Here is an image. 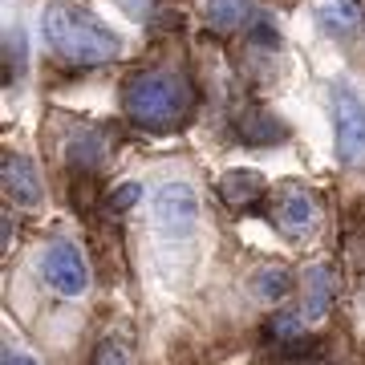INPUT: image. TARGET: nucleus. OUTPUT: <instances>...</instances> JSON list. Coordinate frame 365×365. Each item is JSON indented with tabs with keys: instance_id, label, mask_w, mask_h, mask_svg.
Listing matches in <instances>:
<instances>
[{
	"instance_id": "nucleus-1",
	"label": "nucleus",
	"mask_w": 365,
	"mask_h": 365,
	"mask_svg": "<svg viewBox=\"0 0 365 365\" xmlns=\"http://www.w3.org/2000/svg\"><path fill=\"white\" fill-rule=\"evenodd\" d=\"M195 86L175 69H143L122 86V114L146 134H175L191 122Z\"/></svg>"
},
{
	"instance_id": "nucleus-2",
	"label": "nucleus",
	"mask_w": 365,
	"mask_h": 365,
	"mask_svg": "<svg viewBox=\"0 0 365 365\" xmlns=\"http://www.w3.org/2000/svg\"><path fill=\"white\" fill-rule=\"evenodd\" d=\"M41 33H45V45L66 66H106L122 57V37L114 29H106L86 4H73V0H49Z\"/></svg>"
},
{
	"instance_id": "nucleus-3",
	"label": "nucleus",
	"mask_w": 365,
	"mask_h": 365,
	"mask_svg": "<svg viewBox=\"0 0 365 365\" xmlns=\"http://www.w3.org/2000/svg\"><path fill=\"white\" fill-rule=\"evenodd\" d=\"M329 114H333V150L337 163L349 170H365V102L349 81H333L329 90Z\"/></svg>"
},
{
	"instance_id": "nucleus-4",
	"label": "nucleus",
	"mask_w": 365,
	"mask_h": 365,
	"mask_svg": "<svg viewBox=\"0 0 365 365\" xmlns=\"http://www.w3.org/2000/svg\"><path fill=\"white\" fill-rule=\"evenodd\" d=\"M268 211H272L276 232L300 244V240H313L317 227H321V199H317L313 187H304L297 179H284L272 187L268 195Z\"/></svg>"
},
{
	"instance_id": "nucleus-5",
	"label": "nucleus",
	"mask_w": 365,
	"mask_h": 365,
	"mask_svg": "<svg viewBox=\"0 0 365 365\" xmlns=\"http://www.w3.org/2000/svg\"><path fill=\"white\" fill-rule=\"evenodd\" d=\"M41 276L57 297H81L90 288V264H86L78 244H69V240H53L41 252Z\"/></svg>"
},
{
	"instance_id": "nucleus-6",
	"label": "nucleus",
	"mask_w": 365,
	"mask_h": 365,
	"mask_svg": "<svg viewBox=\"0 0 365 365\" xmlns=\"http://www.w3.org/2000/svg\"><path fill=\"white\" fill-rule=\"evenodd\" d=\"M199 223V195L187 182H163L155 191V232L163 240H182Z\"/></svg>"
},
{
	"instance_id": "nucleus-7",
	"label": "nucleus",
	"mask_w": 365,
	"mask_h": 365,
	"mask_svg": "<svg viewBox=\"0 0 365 365\" xmlns=\"http://www.w3.org/2000/svg\"><path fill=\"white\" fill-rule=\"evenodd\" d=\"M297 288H300V309H297V313L313 325V321H321V317L333 309V297H337V276H333L329 264H313V268H304V272H300Z\"/></svg>"
},
{
	"instance_id": "nucleus-8",
	"label": "nucleus",
	"mask_w": 365,
	"mask_h": 365,
	"mask_svg": "<svg viewBox=\"0 0 365 365\" xmlns=\"http://www.w3.org/2000/svg\"><path fill=\"white\" fill-rule=\"evenodd\" d=\"M0 175H4V195H9V203H16V207H41V199H45V191H41V179H37V167H33V158L25 155H4V163H0Z\"/></svg>"
},
{
	"instance_id": "nucleus-9",
	"label": "nucleus",
	"mask_w": 365,
	"mask_h": 365,
	"mask_svg": "<svg viewBox=\"0 0 365 365\" xmlns=\"http://www.w3.org/2000/svg\"><path fill=\"white\" fill-rule=\"evenodd\" d=\"M268 195H272V191H268L264 175H256V170H227L220 179V199L232 211L260 207V203H268Z\"/></svg>"
},
{
	"instance_id": "nucleus-10",
	"label": "nucleus",
	"mask_w": 365,
	"mask_h": 365,
	"mask_svg": "<svg viewBox=\"0 0 365 365\" xmlns=\"http://www.w3.org/2000/svg\"><path fill=\"white\" fill-rule=\"evenodd\" d=\"M235 138L244 146H276L288 138V126L272 110H244L235 118Z\"/></svg>"
},
{
	"instance_id": "nucleus-11",
	"label": "nucleus",
	"mask_w": 365,
	"mask_h": 365,
	"mask_svg": "<svg viewBox=\"0 0 365 365\" xmlns=\"http://www.w3.org/2000/svg\"><path fill=\"white\" fill-rule=\"evenodd\" d=\"M106 158H110V134L102 126H78L69 138V167L98 170Z\"/></svg>"
},
{
	"instance_id": "nucleus-12",
	"label": "nucleus",
	"mask_w": 365,
	"mask_h": 365,
	"mask_svg": "<svg viewBox=\"0 0 365 365\" xmlns=\"http://www.w3.org/2000/svg\"><path fill=\"white\" fill-rule=\"evenodd\" d=\"M361 0H321L317 4V21H321V29L325 33H333V37H345V33H353V29L361 25Z\"/></svg>"
},
{
	"instance_id": "nucleus-13",
	"label": "nucleus",
	"mask_w": 365,
	"mask_h": 365,
	"mask_svg": "<svg viewBox=\"0 0 365 365\" xmlns=\"http://www.w3.org/2000/svg\"><path fill=\"white\" fill-rule=\"evenodd\" d=\"M207 25L215 33H240L252 25V0H207Z\"/></svg>"
},
{
	"instance_id": "nucleus-14",
	"label": "nucleus",
	"mask_w": 365,
	"mask_h": 365,
	"mask_svg": "<svg viewBox=\"0 0 365 365\" xmlns=\"http://www.w3.org/2000/svg\"><path fill=\"white\" fill-rule=\"evenodd\" d=\"M292 288H297V276L288 272L284 264H268V268H260V272H256V280H252V292H256V300H268V304L284 300Z\"/></svg>"
},
{
	"instance_id": "nucleus-15",
	"label": "nucleus",
	"mask_w": 365,
	"mask_h": 365,
	"mask_svg": "<svg viewBox=\"0 0 365 365\" xmlns=\"http://www.w3.org/2000/svg\"><path fill=\"white\" fill-rule=\"evenodd\" d=\"M93 365H130V357H126V349L118 345V341L106 337L98 349H93Z\"/></svg>"
},
{
	"instance_id": "nucleus-16",
	"label": "nucleus",
	"mask_w": 365,
	"mask_h": 365,
	"mask_svg": "<svg viewBox=\"0 0 365 365\" xmlns=\"http://www.w3.org/2000/svg\"><path fill=\"white\" fill-rule=\"evenodd\" d=\"M138 199H143V187H138V182H126V187H118L114 195H110V211L122 215V211L130 207V203H138Z\"/></svg>"
},
{
	"instance_id": "nucleus-17",
	"label": "nucleus",
	"mask_w": 365,
	"mask_h": 365,
	"mask_svg": "<svg viewBox=\"0 0 365 365\" xmlns=\"http://www.w3.org/2000/svg\"><path fill=\"white\" fill-rule=\"evenodd\" d=\"M4 365H41L33 353H25V349H16V345H4Z\"/></svg>"
}]
</instances>
